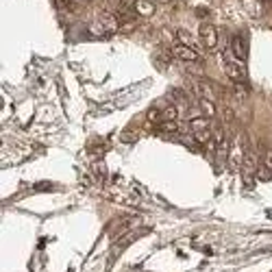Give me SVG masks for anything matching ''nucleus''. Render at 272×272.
<instances>
[{
  "label": "nucleus",
  "instance_id": "nucleus-1",
  "mask_svg": "<svg viewBox=\"0 0 272 272\" xmlns=\"http://www.w3.org/2000/svg\"><path fill=\"white\" fill-rule=\"evenodd\" d=\"M222 68H225L227 76H231L233 81H244L246 78V68H244V61H240L238 57L231 52V48H227L225 50V63H222Z\"/></svg>",
  "mask_w": 272,
  "mask_h": 272
},
{
  "label": "nucleus",
  "instance_id": "nucleus-2",
  "mask_svg": "<svg viewBox=\"0 0 272 272\" xmlns=\"http://www.w3.org/2000/svg\"><path fill=\"white\" fill-rule=\"evenodd\" d=\"M201 39H203V44L205 48H209V50H214V48L218 46V31L211 24H205V26L201 28Z\"/></svg>",
  "mask_w": 272,
  "mask_h": 272
},
{
  "label": "nucleus",
  "instance_id": "nucleus-3",
  "mask_svg": "<svg viewBox=\"0 0 272 272\" xmlns=\"http://www.w3.org/2000/svg\"><path fill=\"white\" fill-rule=\"evenodd\" d=\"M172 54L174 57H179L181 61H187V63H192V61H198V54L192 50L190 46H183V44H177V46H172Z\"/></svg>",
  "mask_w": 272,
  "mask_h": 272
},
{
  "label": "nucleus",
  "instance_id": "nucleus-4",
  "mask_svg": "<svg viewBox=\"0 0 272 272\" xmlns=\"http://www.w3.org/2000/svg\"><path fill=\"white\" fill-rule=\"evenodd\" d=\"M231 52L240 59V61H244V59H246V44H244V39H242V37H233L231 39Z\"/></svg>",
  "mask_w": 272,
  "mask_h": 272
},
{
  "label": "nucleus",
  "instance_id": "nucleus-5",
  "mask_svg": "<svg viewBox=\"0 0 272 272\" xmlns=\"http://www.w3.org/2000/svg\"><path fill=\"white\" fill-rule=\"evenodd\" d=\"M190 129L192 133H203V131H209V120L207 118H194V120H190Z\"/></svg>",
  "mask_w": 272,
  "mask_h": 272
},
{
  "label": "nucleus",
  "instance_id": "nucleus-6",
  "mask_svg": "<svg viewBox=\"0 0 272 272\" xmlns=\"http://www.w3.org/2000/svg\"><path fill=\"white\" fill-rule=\"evenodd\" d=\"M196 92H198V98H205V100H214V89H211L207 83L201 81L196 83Z\"/></svg>",
  "mask_w": 272,
  "mask_h": 272
},
{
  "label": "nucleus",
  "instance_id": "nucleus-7",
  "mask_svg": "<svg viewBox=\"0 0 272 272\" xmlns=\"http://www.w3.org/2000/svg\"><path fill=\"white\" fill-rule=\"evenodd\" d=\"M179 116H181L179 109H177V107H172V105H168V107L161 111V120H163V122H172V120H177Z\"/></svg>",
  "mask_w": 272,
  "mask_h": 272
},
{
  "label": "nucleus",
  "instance_id": "nucleus-8",
  "mask_svg": "<svg viewBox=\"0 0 272 272\" xmlns=\"http://www.w3.org/2000/svg\"><path fill=\"white\" fill-rule=\"evenodd\" d=\"M135 9H137V13L144 15V17L153 15V4H150L148 0H137V2H135Z\"/></svg>",
  "mask_w": 272,
  "mask_h": 272
},
{
  "label": "nucleus",
  "instance_id": "nucleus-9",
  "mask_svg": "<svg viewBox=\"0 0 272 272\" xmlns=\"http://www.w3.org/2000/svg\"><path fill=\"white\" fill-rule=\"evenodd\" d=\"M244 170H246V181H249L251 174L257 170V168H255V155H253V153H249L244 157Z\"/></svg>",
  "mask_w": 272,
  "mask_h": 272
},
{
  "label": "nucleus",
  "instance_id": "nucleus-10",
  "mask_svg": "<svg viewBox=\"0 0 272 272\" xmlns=\"http://www.w3.org/2000/svg\"><path fill=\"white\" fill-rule=\"evenodd\" d=\"M198 105H201V109H203L205 116H214V113H216V105H214V100L198 98Z\"/></svg>",
  "mask_w": 272,
  "mask_h": 272
},
{
  "label": "nucleus",
  "instance_id": "nucleus-11",
  "mask_svg": "<svg viewBox=\"0 0 272 272\" xmlns=\"http://www.w3.org/2000/svg\"><path fill=\"white\" fill-rule=\"evenodd\" d=\"M102 26L107 28V31H116L118 28V22H116V17H111V15H102Z\"/></svg>",
  "mask_w": 272,
  "mask_h": 272
},
{
  "label": "nucleus",
  "instance_id": "nucleus-12",
  "mask_svg": "<svg viewBox=\"0 0 272 272\" xmlns=\"http://www.w3.org/2000/svg\"><path fill=\"white\" fill-rule=\"evenodd\" d=\"M214 142L218 144V146H222V144H225V131H222V129H214Z\"/></svg>",
  "mask_w": 272,
  "mask_h": 272
},
{
  "label": "nucleus",
  "instance_id": "nucleus-13",
  "mask_svg": "<svg viewBox=\"0 0 272 272\" xmlns=\"http://www.w3.org/2000/svg\"><path fill=\"white\" fill-rule=\"evenodd\" d=\"M264 166L268 168V170H272V148L266 150V157H264Z\"/></svg>",
  "mask_w": 272,
  "mask_h": 272
},
{
  "label": "nucleus",
  "instance_id": "nucleus-14",
  "mask_svg": "<svg viewBox=\"0 0 272 272\" xmlns=\"http://www.w3.org/2000/svg\"><path fill=\"white\" fill-rule=\"evenodd\" d=\"M270 177H272V172H270L266 166H262V170H259V179H262V181H268Z\"/></svg>",
  "mask_w": 272,
  "mask_h": 272
},
{
  "label": "nucleus",
  "instance_id": "nucleus-15",
  "mask_svg": "<svg viewBox=\"0 0 272 272\" xmlns=\"http://www.w3.org/2000/svg\"><path fill=\"white\" fill-rule=\"evenodd\" d=\"M196 142H201V144H205V142H207L209 140V131H203V133H196Z\"/></svg>",
  "mask_w": 272,
  "mask_h": 272
},
{
  "label": "nucleus",
  "instance_id": "nucleus-16",
  "mask_svg": "<svg viewBox=\"0 0 272 272\" xmlns=\"http://www.w3.org/2000/svg\"><path fill=\"white\" fill-rule=\"evenodd\" d=\"M159 118H161V116L155 111V109H150V111H148V120H150V122H157V120H159Z\"/></svg>",
  "mask_w": 272,
  "mask_h": 272
},
{
  "label": "nucleus",
  "instance_id": "nucleus-17",
  "mask_svg": "<svg viewBox=\"0 0 272 272\" xmlns=\"http://www.w3.org/2000/svg\"><path fill=\"white\" fill-rule=\"evenodd\" d=\"M68 2H70V0H54V4H57V7H61V9L68 7Z\"/></svg>",
  "mask_w": 272,
  "mask_h": 272
},
{
  "label": "nucleus",
  "instance_id": "nucleus-18",
  "mask_svg": "<svg viewBox=\"0 0 272 272\" xmlns=\"http://www.w3.org/2000/svg\"><path fill=\"white\" fill-rule=\"evenodd\" d=\"M118 2H122V4H126V7H129V4H135L137 0H118Z\"/></svg>",
  "mask_w": 272,
  "mask_h": 272
}]
</instances>
